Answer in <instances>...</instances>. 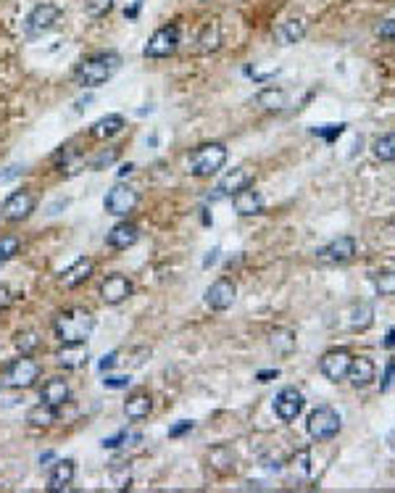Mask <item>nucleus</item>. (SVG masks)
<instances>
[{
  "instance_id": "obj_1",
  "label": "nucleus",
  "mask_w": 395,
  "mask_h": 493,
  "mask_svg": "<svg viewBox=\"0 0 395 493\" xmlns=\"http://www.w3.org/2000/svg\"><path fill=\"white\" fill-rule=\"evenodd\" d=\"M119 69H122V53H116V50H100V53H93V56L79 61L77 69H74V82L79 87L95 90V87L106 85Z\"/></svg>"
},
{
  "instance_id": "obj_2",
  "label": "nucleus",
  "mask_w": 395,
  "mask_h": 493,
  "mask_svg": "<svg viewBox=\"0 0 395 493\" xmlns=\"http://www.w3.org/2000/svg\"><path fill=\"white\" fill-rule=\"evenodd\" d=\"M93 330H95L93 311L79 309V306L61 311L56 322H53V332H56V338L61 343H87V338L93 335Z\"/></svg>"
},
{
  "instance_id": "obj_3",
  "label": "nucleus",
  "mask_w": 395,
  "mask_h": 493,
  "mask_svg": "<svg viewBox=\"0 0 395 493\" xmlns=\"http://www.w3.org/2000/svg\"><path fill=\"white\" fill-rule=\"evenodd\" d=\"M224 164H227V145L224 143H203L195 148L193 153L187 156L190 174H193V177H201V180L216 174Z\"/></svg>"
},
{
  "instance_id": "obj_4",
  "label": "nucleus",
  "mask_w": 395,
  "mask_h": 493,
  "mask_svg": "<svg viewBox=\"0 0 395 493\" xmlns=\"http://www.w3.org/2000/svg\"><path fill=\"white\" fill-rule=\"evenodd\" d=\"M40 372H42V369H40L37 361L32 356H24V354H21L19 359H13L8 367H6L0 385L11 388V390H27V388H32L40 380Z\"/></svg>"
},
{
  "instance_id": "obj_5",
  "label": "nucleus",
  "mask_w": 395,
  "mask_h": 493,
  "mask_svg": "<svg viewBox=\"0 0 395 493\" xmlns=\"http://www.w3.org/2000/svg\"><path fill=\"white\" fill-rule=\"evenodd\" d=\"M179 40H182V35H179V27L177 24H164V27H158L151 35V40L145 42V48H143V56L145 58H169L177 53V48H179Z\"/></svg>"
},
{
  "instance_id": "obj_6",
  "label": "nucleus",
  "mask_w": 395,
  "mask_h": 493,
  "mask_svg": "<svg viewBox=\"0 0 395 493\" xmlns=\"http://www.w3.org/2000/svg\"><path fill=\"white\" fill-rule=\"evenodd\" d=\"M306 427L314 441H329L340 433V414L332 406H317L309 414Z\"/></svg>"
},
{
  "instance_id": "obj_7",
  "label": "nucleus",
  "mask_w": 395,
  "mask_h": 493,
  "mask_svg": "<svg viewBox=\"0 0 395 493\" xmlns=\"http://www.w3.org/2000/svg\"><path fill=\"white\" fill-rule=\"evenodd\" d=\"M64 16V11L53 6V3H40L35 8L29 11L27 21H24V32H27L29 37H37V35H45L50 29L56 27L58 21Z\"/></svg>"
},
{
  "instance_id": "obj_8",
  "label": "nucleus",
  "mask_w": 395,
  "mask_h": 493,
  "mask_svg": "<svg viewBox=\"0 0 395 493\" xmlns=\"http://www.w3.org/2000/svg\"><path fill=\"white\" fill-rule=\"evenodd\" d=\"M137 203H140V193H137L135 187H129V185H114L108 190L106 201H103V209L111 216H124L126 219L137 209Z\"/></svg>"
},
{
  "instance_id": "obj_9",
  "label": "nucleus",
  "mask_w": 395,
  "mask_h": 493,
  "mask_svg": "<svg viewBox=\"0 0 395 493\" xmlns=\"http://www.w3.org/2000/svg\"><path fill=\"white\" fill-rule=\"evenodd\" d=\"M35 209H37V198L29 190H13L3 201V219L6 222H24V219L32 216Z\"/></svg>"
},
{
  "instance_id": "obj_10",
  "label": "nucleus",
  "mask_w": 395,
  "mask_h": 493,
  "mask_svg": "<svg viewBox=\"0 0 395 493\" xmlns=\"http://www.w3.org/2000/svg\"><path fill=\"white\" fill-rule=\"evenodd\" d=\"M303 406H306V398L300 393L298 388H282L280 393L274 396V414L280 417L282 422H295L303 412Z\"/></svg>"
},
{
  "instance_id": "obj_11",
  "label": "nucleus",
  "mask_w": 395,
  "mask_h": 493,
  "mask_svg": "<svg viewBox=\"0 0 395 493\" xmlns=\"http://www.w3.org/2000/svg\"><path fill=\"white\" fill-rule=\"evenodd\" d=\"M132 293H135V285L126 274H108L106 280L100 282V298L108 306L124 303L126 298H132Z\"/></svg>"
},
{
  "instance_id": "obj_12",
  "label": "nucleus",
  "mask_w": 395,
  "mask_h": 493,
  "mask_svg": "<svg viewBox=\"0 0 395 493\" xmlns=\"http://www.w3.org/2000/svg\"><path fill=\"white\" fill-rule=\"evenodd\" d=\"M350 354H348L346 348H332L327 351L322 361H319V369H322V375L327 377L329 383H340V380H346L348 377V369H350Z\"/></svg>"
},
{
  "instance_id": "obj_13",
  "label": "nucleus",
  "mask_w": 395,
  "mask_h": 493,
  "mask_svg": "<svg viewBox=\"0 0 395 493\" xmlns=\"http://www.w3.org/2000/svg\"><path fill=\"white\" fill-rule=\"evenodd\" d=\"M235 298H237V285L227 280V277H219L211 288L206 290V298L203 301H206V306L211 311H227L235 303Z\"/></svg>"
},
{
  "instance_id": "obj_14",
  "label": "nucleus",
  "mask_w": 395,
  "mask_h": 493,
  "mask_svg": "<svg viewBox=\"0 0 395 493\" xmlns=\"http://www.w3.org/2000/svg\"><path fill=\"white\" fill-rule=\"evenodd\" d=\"M356 253V238L350 235H340L338 240H332L329 245L319 248L317 259L327 261V264H343V261H350Z\"/></svg>"
},
{
  "instance_id": "obj_15",
  "label": "nucleus",
  "mask_w": 395,
  "mask_h": 493,
  "mask_svg": "<svg viewBox=\"0 0 395 493\" xmlns=\"http://www.w3.org/2000/svg\"><path fill=\"white\" fill-rule=\"evenodd\" d=\"M74 475H77V464L74 459H56V464L50 467V475H48V488L50 493H61V491H69L71 483H74Z\"/></svg>"
},
{
  "instance_id": "obj_16",
  "label": "nucleus",
  "mask_w": 395,
  "mask_h": 493,
  "mask_svg": "<svg viewBox=\"0 0 395 493\" xmlns=\"http://www.w3.org/2000/svg\"><path fill=\"white\" fill-rule=\"evenodd\" d=\"M140 240V227L135 222H119L114 224L106 235V245L108 248H114V251H126V248H132L135 243Z\"/></svg>"
},
{
  "instance_id": "obj_17",
  "label": "nucleus",
  "mask_w": 395,
  "mask_h": 493,
  "mask_svg": "<svg viewBox=\"0 0 395 493\" xmlns=\"http://www.w3.org/2000/svg\"><path fill=\"white\" fill-rule=\"evenodd\" d=\"M93 272H95V261L90 259V256H79L71 267H66V269L61 272V277H58V280H61V285H64V288L71 290V288H79L82 282L90 280V277H93Z\"/></svg>"
},
{
  "instance_id": "obj_18",
  "label": "nucleus",
  "mask_w": 395,
  "mask_h": 493,
  "mask_svg": "<svg viewBox=\"0 0 395 493\" xmlns=\"http://www.w3.org/2000/svg\"><path fill=\"white\" fill-rule=\"evenodd\" d=\"M90 361V351L85 343H64L56 351V364L64 369H82Z\"/></svg>"
},
{
  "instance_id": "obj_19",
  "label": "nucleus",
  "mask_w": 395,
  "mask_h": 493,
  "mask_svg": "<svg viewBox=\"0 0 395 493\" xmlns=\"http://www.w3.org/2000/svg\"><path fill=\"white\" fill-rule=\"evenodd\" d=\"M253 185V172L251 169H245V166H237V169H232V172H227L219 180V195H235V193H240V190H245V187H251Z\"/></svg>"
},
{
  "instance_id": "obj_20",
  "label": "nucleus",
  "mask_w": 395,
  "mask_h": 493,
  "mask_svg": "<svg viewBox=\"0 0 395 493\" xmlns=\"http://www.w3.org/2000/svg\"><path fill=\"white\" fill-rule=\"evenodd\" d=\"M306 32H309V21L306 19H288L274 29V42L277 45H295L306 37Z\"/></svg>"
},
{
  "instance_id": "obj_21",
  "label": "nucleus",
  "mask_w": 395,
  "mask_h": 493,
  "mask_svg": "<svg viewBox=\"0 0 395 493\" xmlns=\"http://www.w3.org/2000/svg\"><path fill=\"white\" fill-rule=\"evenodd\" d=\"M71 398V388H69L66 377H50L45 380V385L40 388V401L53 406H64Z\"/></svg>"
},
{
  "instance_id": "obj_22",
  "label": "nucleus",
  "mask_w": 395,
  "mask_h": 493,
  "mask_svg": "<svg viewBox=\"0 0 395 493\" xmlns=\"http://www.w3.org/2000/svg\"><path fill=\"white\" fill-rule=\"evenodd\" d=\"M377 367L369 356H356L350 359V369H348V380L353 383V388H367L375 383Z\"/></svg>"
},
{
  "instance_id": "obj_23",
  "label": "nucleus",
  "mask_w": 395,
  "mask_h": 493,
  "mask_svg": "<svg viewBox=\"0 0 395 493\" xmlns=\"http://www.w3.org/2000/svg\"><path fill=\"white\" fill-rule=\"evenodd\" d=\"M124 127H126V122L122 114H106V116H100L98 122H93L90 137H95V140H111V137L119 135Z\"/></svg>"
},
{
  "instance_id": "obj_24",
  "label": "nucleus",
  "mask_w": 395,
  "mask_h": 493,
  "mask_svg": "<svg viewBox=\"0 0 395 493\" xmlns=\"http://www.w3.org/2000/svg\"><path fill=\"white\" fill-rule=\"evenodd\" d=\"M232 206H235V211L240 216H256V214L264 211V195L251 190V187H245V190L232 195Z\"/></svg>"
},
{
  "instance_id": "obj_25",
  "label": "nucleus",
  "mask_w": 395,
  "mask_h": 493,
  "mask_svg": "<svg viewBox=\"0 0 395 493\" xmlns=\"http://www.w3.org/2000/svg\"><path fill=\"white\" fill-rule=\"evenodd\" d=\"M153 412V396L151 393H145V390H140V393H132V396L126 398V404H124V414L126 419H132V422H140V419H145V417Z\"/></svg>"
},
{
  "instance_id": "obj_26",
  "label": "nucleus",
  "mask_w": 395,
  "mask_h": 493,
  "mask_svg": "<svg viewBox=\"0 0 395 493\" xmlns=\"http://www.w3.org/2000/svg\"><path fill=\"white\" fill-rule=\"evenodd\" d=\"M56 419H58V406L45 404V401L35 404L27 412V422L32 427H50V425H56Z\"/></svg>"
},
{
  "instance_id": "obj_27",
  "label": "nucleus",
  "mask_w": 395,
  "mask_h": 493,
  "mask_svg": "<svg viewBox=\"0 0 395 493\" xmlns=\"http://www.w3.org/2000/svg\"><path fill=\"white\" fill-rule=\"evenodd\" d=\"M295 343H298V338H295V332L290 327H277L269 335V346L274 348L280 356H290V354L295 351Z\"/></svg>"
},
{
  "instance_id": "obj_28",
  "label": "nucleus",
  "mask_w": 395,
  "mask_h": 493,
  "mask_svg": "<svg viewBox=\"0 0 395 493\" xmlns=\"http://www.w3.org/2000/svg\"><path fill=\"white\" fill-rule=\"evenodd\" d=\"M256 103L266 111H282V108H288V93L280 87H266L256 95Z\"/></svg>"
},
{
  "instance_id": "obj_29",
  "label": "nucleus",
  "mask_w": 395,
  "mask_h": 493,
  "mask_svg": "<svg viewBox=\"0 0 395 493\" xmlns=\"http://www.w3.org/2000/svg\"><path fill=\"white\" fill-rule=\"evenodd\" d=\"M208 462H211V467L216 470V472H235V454H232V448H227V446H216L211 454H208Z\"/></svg>"
},
{
  "instance_id": "obj_30",
  "label": "nucleus",
  "mask_w": 395,
  "mask_h": 493,
  "mask_svg": "<svg viewBox=\"0 0 395 493\" xmlns=\"http://www.w3.org/2000/svg\"><path fill=\"white\" fill-rule=\"evenodd\" d=\"M219 42H222V32H219V24L211 21V24H206L201 32V37H198V50L201 53H211V50L219 48Z\"/></svg>"
},
{
  "instance_id": "obj_31",
  "label": "nucleus",
  "mask_w": 395,
  "mask_h": 493,
  "mask_svg": "<svg viewBox=\"0 0 395 493\" xmlns=\"http://www.w3.org/2000/svg\"><path fill=\"white\" fill-rule=\"evenodd\" d=\"M372 322H375V309H372V303H358L356 309L350 311V327L358 330V332L372 327Z\"/></svg>"
},
{
  "instance_id": "obj_32",
  "label": "nucleus",
  "mask_w": 395,
  "mask_h": 493,
  "mask_svg": "<svg viewBox=\"0 0 395 493\" xmlns=\"http://www.w3.org/2000/svg\"><path fill=\"white\" fill-rule=\"evenodd\" d=\"M372 151H375V156L379 161H395V132L377 137L375 143H372Z\"/></svg>"
},
{
  "instance_id": "obj_33",
  "label": "nucleus",
  "mask_w": 395,
  "mask_h": 493,
  "mask_svg": "<svg viewBox=\"0 0 395 493\" xmlns=\"http://www.w3.org/2000/svg\"><path fill=\"white\" fill-rule=\"evenodd\" d=\"M372 285L379 296H395V269H382L372 274Z\"/></svg>"
},
{
  "instance_id": "obj_34",
  "label": "nucleus",
  "mask_w": 395,
  "mask_h": 493,
  "mask_svg": "<svg viewBox=\"0 0 395 493\" xmlns=\"http://www.w3.org/2000/svg\"><path fill=\"white\" fill-rule=\"evenodd\" d=\"M13 346L19 348L24 356H32V354L40 348V335L35 332V330H24V332H19V335L13 338Z\"/></svg>"
},
{
  "instance_id": "obj_35",
  "label": "nucleus",
  "mask_w": 395,
  "mask_h": 493,
  "mask_svg": "<svg viewBox=\"0 0 395 493\" xmlns=\"http://www.w3.org/2000/svg\"><path fill=\"white\" fill-rule=\"evenodd\" d=\"M108 472H111L114 485L119 488V491L129 488V483H132V477H129V462H119V459H114L111 467H108Z\"/></svg>"
},
{
  "instance_id": "obj_36",
  "label": "nucleus",
  "mask_w": 395,
  "mask_h": 493,
  "mask_svg": "<svg viewBox=\"0 0 395 493\" xmlns=\"http://www.w3.org/2000/svg\"><path fill=\"white\" fill-rule=\"evenodd\" d=\"M19 251H21V240L16 235H3V238H0V264L11 261Z\"/></svg>"
},
{
  "instance_id": "obj_37",
  "label": "nucleus",
  "mask_w": 395,
  "mask_h": 493,
  "mask_svg": "<svg viewBox=\"0 0 395 493\" xmlns=\"http://www.w3.org/2000/svg\"><path fill=\"white\" fill-rule=\"evenodd\" d=\"M114 8V0H87V16H93V19H100V16H106L108 11Z\"/></svg>"
},
{
  "instance_id": "obj_38",
  "label": "nucleus",
  "mask_w": 395,
  "mask_h": 493,
  "mask_svg": "<svg viewBox=\"0 0 395 493\" xmlns=\"http://www.w3.org/2000/svg\"><path fill=\"white\" fill-rule=\"evenodd\" d=\"M119 158V148H108V151H103V153H98L93 161H90V169H106V166H111Z\"/></svg>"
},
{
  "instance_id": "obj_39",
  "label": "nucleus",
  "mask_w": 395,
  "mask_h": 493,
  "mask_svg": "<svg viewBox=\"0 0 395 493\" xmlns=\"http://www.w3.org/2000/svg\"><path fill=\"white\" fill-rule=\"evenodd\" d=\"M132 385V377L129 375H106L103 377V388L108 390H124V388Z\"/></svg>"
},
{
  "instance_id": "obj_40",
  "label": "nucleus",
  "mask_w": 395,
  "mask_h": 493,
  "mask_svg": "<svg viewBox=\"0 0 395 493\" xmlns=\"http://www.w3.org/2000/svg\"><path fill=\"white\" fill-rule=\"evenodd\" d=\"M343 129H346V124H324V127H314L311 132H314V135H319V137H324L327 143H332L335 137H340V132H343Z\"/></svg>"
},
{
  "instance_id": "obj_41",
  "label": "nucleus",
  "mask_w": 395,
  "mask_h": 493,
  "mask_svg": "<svg viewBox=\"0 0 395 493\" xmlns=\"http://www.w3.org/2000/svg\"><path fill=\"white\" fill-rule=\"evenodd\" d=\"M13 301H16V293L6 285V282H0V311H6L13 306Z\"/></svg>"
},
{
  "instance_id": "obj_42",
  "label": "nucleus",
  "mask_w": 395,
  "mask_h": 493,
  "mask_svg": "<svg viewBox=\"0 0 395 493\" xmlns=\"http://www.w3.org/2000/svg\"><path fill=\"white\" fill-rule=\"evenodd\" d=\"M126 441H129V433L126 430H119L116 435H111V438H103V448H119V446H124Z\"/></svg>"
},
{
  "instance_id": "obj_43",
  "label": "nucleus",
  "mask_w": 395,
  "mask_h": 493,
  "mask_svg": "<svg viewBox=\"0 0 395 493\" xmlns=\"http://www.w3.org/2000/svg\"><path fill=\"white\" fill-rule=\"evenodd\" d=\"M377 35L382 40H390V42H395V16L393 19H385L379 27H377Z\"/></svg>"
},
{
  "instance_id": "obj_44",
  "label": "nucleus",
  "mask_w": 395,
  "mask_h": 493,
  "mask_svg": "<svg viewBox=\"0 0 395 493\" xmlns=\"http://www.w3.org/2000/svg\"><path fill=\"white\" fill-rule=\"evenodd\" d=\"M116 364H119V351H111V354H106V356L98 361V369L106 375V372H111V369L116 367Z\"/></svg>"
},
{
  "instance_id": "obj_45",
  "label": "nucleus",
  "mask_w": 395,
  "mask_h": 493,
  "mask_svg": "<svg viewBox=\"0 0 395 493\" xmlns=\"http://www.w3.org/2000/svg\"><path fill=\"white\" fill-rule=\"evenodd\" d=\"M195 427V422H190V419H179L174 427H169V438H182L184 433H190Z\"/></svg>"
},
{
  "instance_id": "obj_46",
  "label": "nucleus",
  "mask_w": 395,
  "mask_h": 493,
  "mask_svg": "<svg viewBox=\"0 0 395 493\" xmlns=\"http://www.w3.org/2000/svg\"><path fill=\"white\" fill-rule=\"evenodd\" d=\"M21 172H24V166H19V164L8 166L6 172H0V182H8V180H13V177H19Z\"/></svg>"
},
{
  "instance_id": "obj_47",
  "label": "nucleus",
  "mask_w": 395,
  "mask_h": 493,
  "mask_svg": "<svg viewBox=\"0 0 395 493\" xmlns=\"http://www.w3.org/2000/svg\"><path fill=\"white\" fill-rule=\"evenodd\" d=\"M277 377H280V369H264V372L256 375V380L259 383H269V380H277Z\"/></svg>"
},
{
  "instance_id": "obj_48",
  "label": "nucleus",
  "mask_w": 395,
  "mask_h": 493,
  "mask_svg": "<svg viewBox=\"0 0 395 493\" xmlns=\"http://www.w3.org/2000/svg\"><path fill=\"white\" fill-rule=\"evenodd\" d=\"M309 459H311L309 451H300L298 459H295V464H298V467H300V472H303V475L309 472Z\"/></svg>"
},
{
  "instance_id": "obj_49",
  "label": "nucleus",
  "mask_w": 395,
  "mask_h": 493,
  "mask_svg": "<svg viewBox=\"0 0 395 493\" xmlns=\"http://www.w3.org/2000/svg\"><path fill=\"white\" fill-rule=\"evenodd\" d=\"M393 375H395V361H387V372H385V383H382V390H390Z\"/></svg>"
},
{
  "instance_id": "obj_50",
  "label": "nucleus",
  "mask_w": 395,
  "mask_h": 493,
  "mask_svg": "<svg viewBox=\"0 0 395 493\" xmlns=\"http://www.w3.org/2000/svg\"><path fill=\"white\" fill-rule=\"evenodd\" d=\"M140 6H143V0H135V3H132V6L124 11L126 19H137V13H140Z\"/></svg>"
},
{
  "instance_id": "obj_51",
  "label": "nucleus",
  "mask_w": 395,
  "mask_h": 493,
  "mask_svg": "<svg viewBox=\"0 0 395 493\" xmlns=\"http://www.w3.org/2000/svg\"><path fill=\"white\" fill-rule=\"evenodd\" d=\"M53 459H56L53 451H42V454H40V464H48V462H53Z\"/></svg>"
},
{
  "instance_id": "obj_52",
  "label": "nucleus",
  "mask_w": 395,
  "mask_h": 493,
  "mask_svg": "<svg viewBox=\"0 0 395 493\" xmlns=\"http://www.w3.org/2000/svg\"><path fill=\"white\" fill-rule=\"evenodd\" d=\"M216 253H219V251H216V248H213V251L208 253V256H206V261H203V267H211L213 261H216Z\"/></svg>"
},
{
  "instance_id": "obj_53",
  "label": "nucleus",
  "mask_w": 395,
  "mask_h": 493,
  "mask_svg": "<svg viewBox=\"0 0 395 493\" xmlns=\"http://www.w3.org/2000/svg\"><path fill=\"white\" fill-rule=\"evenodd\" d=\"M132 169H135V164H124L122 169H119V177H126V174H132Z\"/></svg>"
},
{
  "instance_id": "obj_54",
  "label": "nucleus",
  "mask_w": 395,
  "mask_h": 493,
  "mask_svg": "<svg viewBox=\"0 0 395 493\" xmlns=\"http://www.w3.org/2000/svg\"><path fill=\"white\" fill-rule=\"evenodd\" d=\"M385 346H387V348H393V346H395V330H390V332H387V340H385Z\"/></svg>"
},
{
  "instance_id": "obj_55",
  "label": "nucleus",
  "mask_w": 395,
  "mask_h": 493,
  "mask_svg": "<svg viewBox=\"0 0 395 493\" xmlns=\"http://www.w3.org/2000/svg\"><path fill=\"white\" fill-rule=\"evenodd\" d=\"M90 100H93V98H90V95H87L85 100H77V111H82V108H85L87 103H90Z\"/></svg>"
}]
</instances>
